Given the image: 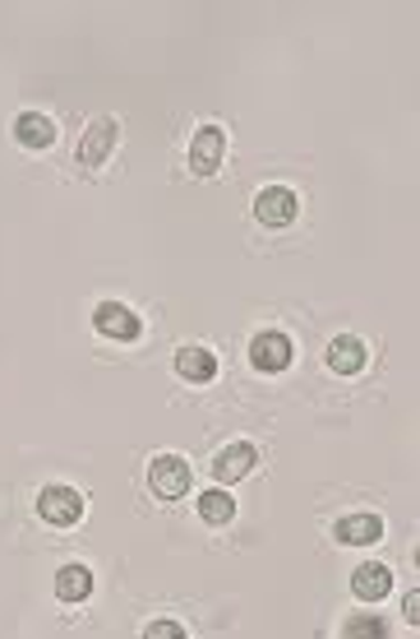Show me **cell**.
I'll list each match as a JSON object with an SVG mask.
<instances>
[{"label":"cell","mask_w":420,"mask_h":639,"mask_svg":"<svg viewBox=\"0 0 420 639\" xmlns=\"http://www.w3.org/2000/svg\"><path fill=\"white\" fill-rule=\"evenodd\" d=\"M93 594V570L88 566H61L56 570V598L61 602H88Z\"/></svg>","instance_id":"cell-14"},{"label":"cell","mask_w":420,"mask_h":639,"mask_svg":"<svg viewBox=\"0 0 420 639\" xmlns=\"http://www.w3.org/2000/svg\"><path fill=\"white\" fill-rule=\"evenodd\" d=\"M333 538L343 547H375L384 538V519L379 515H347L333 524Z\"/></svg>","instance_id":"cell-10"},{"label":"cell","mask_w":420,"mask_h":639,"mask_svg":"<svg viewBox=\"0 0 420 639\" xmlns=\"http://www.w3.org/2000/svg\"><path fill=\"white\" fill-rule=\"evenodd\" d=\"M14 140L23 148H46L51 140H56V125H51V116H42V112H23L14 121Z\"/></svg>","instance_id":"cell-13"},{"label":"cell","mask_w":420,"mask_h":639,"mask_svg":"<svg viewBox=\"0 0 420 639\" xmlns=\"http://www.w3.org/2000/svg\"><path fill=\"white\" fill-rule=\"evenodd\" d=\"M116 140H120V125L112 121V116H97L93 125H88V135L78 140V163H88V167H97L102 158H112V148H116Z\"/></svg>","instance_id":"cell-9"},{"label":"cell","mask_w":420,"mask_h":639,"mask_svg":"<svg viewBox=\"0 0 420 639\" xmlns=\"http://www.w3.org/2000/svg\"><path fill=\"white\" fill-rule=\"evenodd\" d=\"M324 362L337 375H360L365 362H370V348H365V339H356V334H337L328 343V352H324Z\"/></svg>","instance_id":"cell-8"},{"label":"cell","mask_w":420,"mask_h":639,"mask_svg":"<svg viewBox=\"0 0 420 639\" xmlns=\"http://www.w3.org/2000/svg\"><path fill=\"white\" fill-rule=\"evenodd\" d=\"M93 329L102 339H112V343H135L144 334V320L129 311V306H120V301H102L93 311Z\"/></svg>","instance_id":"cell-4"},{"label":"cell","mask_w":420,"mask_h":639,"mask_svg":"<svg viewBox=\"0 0 420 639\" xmlns=\"http://www.w3.org/2000/svg\"><path fill=\"white\" fill-rule=\"evenodd\" d=\"M231 515H235V501H231V492H227V487H218V492H203V496H199V519H203V524L222 528V524H231Z\"/></svg>","instance_id":"cell-15"},{"label":"cell","mask_w":420,"mask_h":639,"mask_svg":"<svg viewBox=\"0 0 420 639\" xmlns=\"http://www.w3.org/2000/svg\"><path fill=\"white\" fill-rule=\"evenodd\" d=\"M351 594H356V602H384L388 594H392V570L388 566H356L351 570Z\"/></svg>","instance_id":"cell-12"},{"label":"cell","mask_w":420,"mask_h":639,"mask_svg":"<svg viewBox=\"0 0 420 639\" xmlns=\"http://www.w3.org/2000/svg\"><path fill=\"white\" fill-rule=\"evenodd\" d=\"M259 464V450L250 441H231L218 458H213V477H218V487H235L250 468Z\"/></svg>","instance_id":"cell-7"},{"label":"cell","mask_w":420,"mask_h":639,"mask_svg":"<svg viewBox=\"0 0 420 639\" xmlns=\"http://www.w3.org/2000/svg\"><path fill=\"white\" fill-rule=\"evenodd\" d=\"M148 487H153V496H162V501H180V496L195 487L190 458H180V454H157L153 464H148Z\"/></svg>","instance_id":"cell-1"},{"label":"cell","mask_w":420,"mask_h":639,"mask_svg":"<svg viewBox=\"0 0 420 639\" xmlns=\"http://www.w3.org/2000/svg\"><path fill=\"white\" fill-rule=\"evenodd\" d=\"M416 602H420V594L411 589V594H407V621H420V611H416Z\"/></svg>","instance_id":"cell-18"},{"label":"cell","mask_w":420,"mask_h":639,"mask_svg":"<svg viewBox=\"0 0 420 639\" xmlns=\"http://www.w3.org/2000/svg\"><path fill=\"white\" fill-rule=\"evenodd\" d=\"M343 639H388V621L375 617V611H356V617L343 621Z\"/></svg>","instance_id":"cell-16"},{"label":"cell","mask_w":420,"mask_h":639,"mask_svg":"<svg viewBox=\"0 0 420 639\" xmlns=\"http://www.w3.org/2000/svg\"><path fill=\"white\" fill-rule=\"evenodd\" d=\"M38 515L51 528H74L78 519H84V496H78L74 487H65V482H56V487H46L38 496Z\"/></svg>","instance_id":"cell-3"},{"label":"cell","mask_w":420,"mask_h":639,"mask_svg":"<svg viewBox=\"0 0 420 639\" xmlns=\"http://www.w3.org/2000/svg\"><path fill=\"white\" fill-rule=\"evenodd\" d=\"M222 153H227L222 125H199L195 140H190V172H195V176H213V172H222Z\"/></svg>","instance_id":"cell-6"},{"label":"cell","mask_w":420,"mask_h":639,"mask_svg":"<svg viewBox=\"0 0 420 639\" xmlns=\"http://www.w3.org/2000/svg\"><path fill=\"white\" fill-rule=\"evenodd\" d=\"M139 639H190V630L180 626V621H171V617H157V621H148L144 626V635Z\"/></svg>","instance_id":"cell-17"},{"label":"cell","mask_w":420,"mask_h":639,"mask_svg":"<svg viewBox=\"0 0 420 639\" xmlns=\"http://www.w3.org/2000/svg\"><path fill=\"white\" fill-rule=\"evenodd\" d=\"M176 375L190 380V385H208V380L218 375V357L208 348H199V343H186L176 352Z\"/></svg>","instance_id":"cell-11"},{"label":"cell","mask_w":420,"mask_h":639,"mask_svg":"<svg viewBox=\"0 0 420 639\" xmlns=\"http://www.w3.org/2000/svg\"><path fill=\"white\" fill-rule=\"evenodd\" d=\"M250 362L254 371H264V375H277L296 362V343L282 334V329H259L254 343H250Z\"/></svg>","instance_id":"cell-2"},{"label":"cell","mask_w":420,"mask_h":639,"mask_svg":"<svg viewBox=\"0 0 420 639\" xmlns=\"http://www.w3.org/2000/svg\"><path fill=\"white\" fill-rule=\"evenodd\" d=\"M301 214V199L292 186H269V190H259L254 199V218L264 223V227H292Z\"/></svg>","instance_id":"cell-5"}]
</instances>
